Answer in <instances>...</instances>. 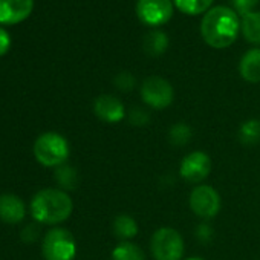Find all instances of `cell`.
I'll use <instances>...</instances> for the list:
<instances>
[{"label":"cell","mask_w":260,"mask_h":260,"mask_svg":"<svg viewBox=\"0 0 260 260\" xmlns=\"http://www.w3.org/2000/svg\"><path fill=\"white\" fill-rule=\"evenodd\" d=\"M240 19L230 7H214L208 10L201 22L204 42L214 49L230 48L239 37Z\"/></svg>","instance_id":"obj_1"},{"label":"cell","mask_w":260,"mask_h":260,"mask_svg":"<svg viewBox=\"0 0 260 260\" xmlns=\"http://www.w3.org/2000/svg\"><path fill=\"white\" fill-rule=\"evenodd\" d=\"M29 210L37 223L57 225L69 219L74 210V202L64 190L45 188L36 193Z\"/></svg>","instance_id":"obj_2"},{"label":"cell","mask_w":260,"mask_h":260,"mask_svg":"<svg viewBox=\"0 0 260 260\" xmlns=\"http://www.w3.org/2000/svg\"><path fill=\"white\" fill-rule=\"evenodd\" d=\"M34 156L45 167H60L69 158V143L57 132L42 134L34 143Z\"/></svg>","instance_id":"obj_3"},{"label":"cell","mask_w":260,"mask_h":260,"mask_svg":"<svg viewBox=\"0 0 260 260\" xmlns=\"http://www.w3.org/2000/svg\"><path fill=\"white\" fill-rule=\"evenodd\" d=\"M150 251L155 260H181L184 257V239L175 228H158L150 239Z\"/></svg>","instance_id":"obj_4"},{"label":"cell","mask_w":260,"mask_h":260,"mask_svg":"<svg viewBox=\"0 0 260 260\" xmlns=\"http://www.w3.org/2000/svg\"><path fill=\"white\" fill-rule=\"evenodd\" d=\"M45 260H74L77 243L72 233L66 228H52L46 233L42 243Z\"/></svg>","instance_id":"obj_5"},{"label":"cell","mask_w":260,"mask_h":260,"mask_svg":"<svg viewBox=\"0 0 260 260\" xmlns=\"http://www.w3.org/2000/svg\"><path fill=\"white\" fill-rule=\"evenodd\" d=\"M141 98L152 109H167L175 98V90L170 81L162 77H147L141 84Z\"/></svg>","instance_id":"obj_6"},{"label":"cell","mask_w":260,"mask_h":260,"mask_svg":"<svg viewBox=\"0 0 260 260\" xmlns=\"http://www.w3.org/2000/svg\"><path fill=\"white\" fill-rule=\"evenodd\" d=\"M173 0H138L137 16L146 26L158 28L173 17Z\"/></svg>","instance_id":"obj_7"},{"label":"cell","mask_w":260,"mask_h":260,"mask_svg":"<svg viewBox=\"0 0 260 260\" xmlns=\"http://www.w3.org/2000/svg\"><path fill=\"white\" fill-rule=\"evenodd\" d=\"M190 208L201 219H213L220 211V196L211 185H196L190 193Z\"/></svg>","instance_id":"obj_8"},{"label":"cell","mask_w":260,"mask_h":260,"mask_svg":"<svg viewBox=\"0 0 260 260\" xmlns=\"http://www.w3.org/2000/svg\"><path fill=\"white\" fill-rule=\"evenodd\" d=\"M211 172V159L205 152H191L181 161L179 175L190 184H199L208 178Z\"/></svg>","instance_id":"obj_9"},{"label":"cell","mask_w":260,"mask_h":260,"mask_svg":"<svg viewBox=\"0 0 260 260\" xmlns=\"http://www.w3.org/2000/svg\"><path fill=\"white\" fill-rule=\"evenodd\" d=\"M34 10V0H0V23L17 25L26 20Z\"/></svg>","instance_id":"obj_10"},{"label":"cell","mask_w":260,"mask_h":260,"mask_svg":"<svg viewBox=\"0 0 260 260\" xmlns=\"http://www.w3.org/2000/svg\"><path fill=\"white\" fill-rule=\"evenodd\" d=\"M93 112H95L96 118H100L101 121L109 122V124L119 122L125 115L122 101L119 98H116L113 95H107V93L100 95L93 101Z\"/></svg>","instance_id":"obj_11"},{"label":"cell","mask_w":260,"mask_h":260,"mask_svg":"<svg viewBox=\"0 0 260 260\" xmlns=\"http://www.w3.org/2000/svg\"><path fill=\"white\" fill-rule=\"evenodd\" d=\"M26 216V207L25 202L13 193H4L0 194V220L17 225L20 223Z\"/></svg>","instance_id":"obj_12"},{"label":"cell","mask_w":260,"mask_h":260,"mask_svg":"<svg viewBox=\"0 0 260 260\" xmlns=\"http://www.w3.org/2000/svg\"><path fill=\"white\" fill-rule=\"evenodd\" d=\"M239 72L245 81L260 83V48H252L242 55Z\"/></svg>","instance_id":"obj_13"},{"label":"cell","mask_w":260,"mask_h":260,"mask_svg":"<svg viewBox=\"0 0 260 260\" xmlns=\"http://www.w3.org/2000/svg\"><path fill=\"white\" fill-rule=\"evenodd\" d=\"M170 45L169 36L161 29H153L149 34L144 36L143 40V49L149 57H161Z\"/></svg>","instance_id":"obj_14"},{"label":"cell","mask_w":260,"mask_h":260,"mask_svg":"<svg viewBox=\"0 0 260 260\" xmlns=\"http://www.w3.org/2000/svg\"><path fill=\"white\" fill-rule=\"evenodd\" d=\"M112 230H113V234L118 239H121L122 242H128L130 239H134L138 234V223L132 216L118 214L113 219Z\"/></svg>","instance_id":"obj_15"},{"label":"cell","mask_w":260,"mask_h":260,"mask_svg":"<svg viewBox=\"0 0 260 260\" xmlns=\"http://www.w3.org/2000/svg\"><path fill=\"white\" fill-rule=\"evenodd\" d=\"M240 32L251 45H260V11H252L242 17Z\"/></svg>","instance_id":"obj_16"},{"label":"cell","mask_w":260,"mask_h":260,"mask_svg":"<svg viewBox=\"0 0 260 260\" xmlns=\"http://www.w3.org/2000/svg\"><path fill=\"white\" fill-rule=\"evenodd\" d=\"M237 138L240 144L252 147L260 143V119H246L240 124Z\"/></svg>","instance_id":"obj_17"},{"label":"cell","mask_w":260,"mask_h":260,"mask_svg":"<svg viewBox=\"0 0 260 260\" xmlns=\"http://www.w3.org/2000/svg\"><path fill=\"white\" fill-rule=\"evenodd\" d=\"M112 260H146V254L137 243L121 242L113 248Z\"/></svg>","instance_id":"obj_18"},{"label":"cell","mask_w":260,"mask_h":260,"mask_svg":"<svg viewBox=\"0 0 260 260\" xmlns=\"http://www.w3.org/2000/svg\"><path fill=\"white\" fill-rule=\"evenodd\" d=\"M214 0H173L175 8L187 16H199L211 10Z\"/></svg>","instance_id":"obj_19"},{"label":"cell","mask_w":260,"mask_h":260,"mask_svg":"<svg viewBox=\"0 0 260 260\" xmlns=\"http://www.w3.org/2000/svg\"><path fill=\"white\" fill-rule=\"evenodd\" d=\"M55 182L58 184L60 190H74L77 187L78 182V176H77V170L68 164H63L60 167L55 169Z\"/></svg>","instance_id":"obj_20"},{"label":"cell","mask_w":260,"mask_h":260,"mask_svg":"<svg viewBox=\"0 0 260 260\" xmlns=\"http://www.w3.org/2000/svg\"><path fill=\"white\" fill-rule=\"evenodd\" d=\"M191 137H193L191 128L185 122H176L169 130V141H170V144H173L176 147L187 146L190 143Z\"/></svg>","instance_id":"obj_21"},{"label":"cell","mask_w":260,"mask_h":260,"mask_svg":"<svg viewBox=\"0 0 260 260\" xmlns=\"http://www.w3.org/2000/svg\"><path fill=\"white\" fill-rule=\"evenodd\" d=\"M113 84L118 90L121 92H130V90H134L135 84H137V78L127 72V71H122L119 72L115 78H113Z\"/></svg>","instance_id":"obj_22"},{"label":"cell","mask_w":260,"mask_h":260,"mask_svg":"<svg viewBox=\"0 0 260 260\" xmlns=\"http://www.w3.org/2000/svg\"><path fill=\"white\" fill-rule=\"evenodd\" d=\"M258 4H260V0H231V5H233L234 11L237 14H240L242 17L252 13Z\"/></svg>","instance_id":"obj_23"},{"label":"cell","mask_w":260,"mask_h":260,"mask_svg":"<svg viewBox=\"0 0 260 260\" xmlns=\"http://www.w3.org/2000/svg\"><path fill=\"white\" fill-rule=\"evenodd\" d=\"M128 121H130V124L141 127V125H146L150 121V115L141 107H134L128 113Z\"/></svg>","instance_id":"obj_24"},{"label":"cell","mask_w":260,"mask_h":260,"mask_svg":"<svg viewBox=\"0 0 260 260\" xmlns=\"http://www.w3.org/2000/svg\"><path fill=\"white\" fill-rule=\"evenodd\" d=\"M39 234H40V226H39L36 222H32V223L26 225V226L22 230L20 237H22V240H23V242H26V243H32V242H36V240L39 239Z\"/></svg>","instance_id":"obj_25"},{"label":"cell","mask_w":260,"mask_h":260,"mask_svg":"<svg viewBox=\"0 0 260 260\" xmlns=\"http://www.w3.org/2000/svg\"><path fill=\"white\" fill-rule=\"evenodd\" d=\"M10 48H11V37L4 28H0V57L5 55L10 51Z\"/></svg>","instance_id":"obj_26"},{"label":"cell","mask_w":260,"mask_h":260,"mask_svg":"<svg viewBox=\"0 0 260 260\" xmlns=\"http://www.w3.org/2000/svg\"><path fill=\"white\" fill-rule=\"evenodd\" d=\"M187 260H204V258H201V257H191V258H187Z\"/></svg>","instance_id":"obj_27"}]
</instances>
